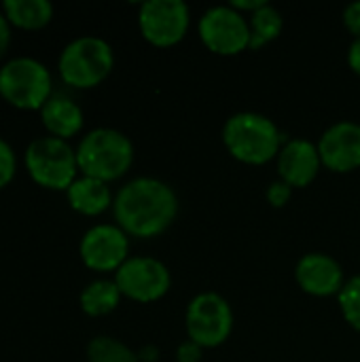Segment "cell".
Here are the masks:
<instances>
[{
    "instance_id": "6",
    "label": "cell",
    "mask_w": 360,
    "mask_h": 362,
    "mask_svg": "<svg viewBox=\"0 0 360 362\" xmlns=\"http://www.w3.org/2000/svg\"><path fill=\"white\" fill-rule=\"evenodd\" d=\"M23 161L30 178L45 189L68 191V187L76 180V151L62 138H34L25 148Z\"/></svg>"
},
{
    "instance_id": "20",
    "label": "cell",
    "mask_w": 360,
    "mask_h": 362,
    "mask_svg": "<svg viewBox=\"0 0 360 362\" xmlns=\"http://www.w3.org/2000/svg\"><path fill=\"white\" fill-rule=\"evenodd\" d=\"M89 362H138V354H134L125 344L115 337L98 335L87 346Z\"/></svg>"
},
{
    "instance_id": "7",
    "label": "cell",
    "mask_w": 360,
    "mask_h": 362,
    "mask_svg": "<svg viewBox=\"0 0 360 362\" xmlns=\"http://www.w3.org/2000/svg\"><path fill=\"white\" fill-rule=\"evenodd\" d=\"M233 329L229 303L219 293H199L187 308L189 339L202 348L221 346Z\"/></svg>"
},
{
    "instance_id": "16",
    "label": "cell",
    "mask_w": 360,
    "mask_h": 362,
    "mask_svg": "<svg viewBox=\"0 0 360 362\" xmlns=\"http://www.w3.org/2000/svg\"><path fill=\"white\" fill-rule=\"evenodd\" d=\"M66 195H68L70 208L85 216H98L112 204L108 185L98 178H89V176L76 178L68 187Z\"/></svg>"
},
{
    "instance_id": "19",
    "label": "cell",
    "mask_w": 360,
    "mask_h": 362,
    "mask_svg": "<svg viewBox=\"0 0 360 362\" xmlns=\"http://www.w3.org/2000/svg\"><path fill=\"white\" fill-rule=\"evenodd\" d=\"M248 23H250V45H248L250 49H259L265 42L278 38L284 25L280 11L274 8L272 4H263L261 8H257L250 15Z\"/></svg>"
},
{
    "instance_id": "25",
    "label": "cell",
    "mask_w": 360,
    "mask_h": 362,
    "mask_svg": "<svg viewBox=\"0 0 360 362\" xmlns=\"http://www.w3.org/2000/svg\"><path fill=\"white\" fill-rule=\"evenodd\" d=\"M202 346L199 344H195V341H185V344H180V348H178V352H176V356H178V362H197L202 358Z\"/></svg>"
},
{
    "instance_id": "22",
    "label": "cell",
    "mask_w": 360,
    "mask_h": 362,
    "mask_svg": "<svg viewBox=\"0 0 360 362\" xmlns=\"http://www.w3.org/2000/svg\"><path fill=\"white\" fill-rule=\"evenodd\" d=\"M15 172H17L15 151L4 138H0V189H4L15 178Z\"/></svg>"
},
{
    "instance_id": "26",
    "label": "cell",
    "mask_w": 360,
    "mask_h": 362,
    "mask_svg": "<svg viewBox=\"0 0 360 362\" xmlns=\"http://www.w3.org/2000/svg\"><path fill=\"white\" fill-rule=\"evenodd\" d=\"M8 47H11V23L4 17V13L0 11V59L6 55Z\"/></svg>"
},
{
    "instance_id": "18",
    "label": "cell",
    "mask_w": 360,
    "mask_h": 362,
    "mask_svg": "<svg viewBox=\"0 0 360 362\" xmlns=\"http://www.w3.org/2000/svg\"><path fill=\"white\" fill-rule=\"evenodd\" d=\"M121 301V291L115 280H93L79 297L81 310L87 316H106Z\"/></svg>"
},
{
    "instance_id": "17",
    "label": "cell",
    "mask_w": 360,
    "mask_h": 362,
    "mask_svg": "<svg viewBox=\"0 0 360 362\" xmlns=\"http://www.w3.org/2000/svg\"><path fill=\"white\" fill-rule=\"evenodd\" d=\"M2 13L15 28L40 30L53 19V4L49 0H4Z\"/></svg>"
},
{
    "instance_id": "8",
    "label": "cell",
    "mask_w": 360,
    "mask_h": 362,
    "mask_svg": "<svg viewBox=\"0 0 360 362\" xmlns=\"http://www.w3.org/2000/svg\"><path fill=\"white\" fill-rule=\"evenodd\" d=\"M204 45L221 55H236L250 45V23L231 4L210 6L199 19Z\"/></svg>"
},
{
    "instance_id": "1",
    "label": "cell",
    "mask_w": 360,
    "mask_h": 362,
    "mask_svg": "<svg viewBox=\"0 0 360 362\" xmlns=\"http://www.w3.org/2000/svg\"><path fill=\"white\" fill-rule=\"evenodd\" d=\"M119 227L136 238L163 233L178 212V199L172 187L159 178L140 176L123 185L112 202Z\"/></svg>"
},
{
    "instance_id": "11",
    "label": "cell",
    "mask_w": 360,
    "mask_h": 362,
    "mask_svg": "<svg viewBox=\"0 0 360 362\" xmlns=\"http://www.w3.org/2000/svg\"><path fill=\"white\" fill-rule=\"evenodd\" d=\"M129 252L127 233L119 225H95L85 231L79 244L83 263L93 272H117Z\"/></svg>"
},
{
    "instance_id": "5",
    "label": "cell",
    "mask_w": 360,
    "mask_h": 362,
    "mask_svg": "<svg viewBox=\"0 0 360 362\" xmlns=\"http://www.w3.org/2000/svg\"><path fill=\"white\" fill-rule=\"evenodd\" d=\"M112 47L100 36H79L70 40L57 59L59 76L66 85L89 89L100 85L112 70Z\"/></svg>"
},
{
    "instance_id": "24",
    "label": "cell",
    "mask_w": 360,
    "mask_h": 362,
    "mask_svg": "<svg viewBox=\"0 0 360 362\" xmlns=\"http://www.w3.org/2000/svg\"><path fill=\"white\" fill-rule=\"evenodd\" d=\"M344 23L346 28L360 38V0L356 2H350L346 8H344Z\"/></svg>"
},
{
    "instance_id": "28",
    "label": "cell",
    "mask_w": 360,
    "mask_h": 362,
    "mask_svg": "<svg viewBox=\"0 0 360 362\" xmlns=\"http://www.w3.org/2000/svg\"><path fill=\"white\" fill-rule=\"evenodd\" d=\"M263 4H267V2H265V0H233V2H231V6H233L236 11H240V13H242V11H252V13H255V11L261 8Z\"/></svg>"
},
{
    "instance_id": "27",
    "label": "cell",
    "mask_w": 360,
    "mask_h": 362,
    "mask_svg": "<svg viewBox=\"0 0 360 362\" xmlns=\"http://www.w3.org/2000/svg\"><path fill=\"white\" fill-rule=\"evenodd\" d=\"M348 64H350V68H352L356 74H360V38H354V42L350 45Z\"/></svg>"
},
{
    "instance_id": "3",
    "label": "cell",
    "mask_w": 360,
    "mask_h": 362,
    "mask_svg": "<svg viewBox=\"0 0 360 362\" xmlns=\"http://www.w3.org/2000/svg\"><path fill=\"white\" fill-rule=\"evenodd\" d=\"M282 140L284 134H280L276 123L259 112H238L223 127L227 151L244 163H267L280 153Z\"/></svg>"
},
{
    "instance_id": "13",
    "label": "cell",
    "mask_w": 360,
    "mask_h": 362,
    "mask_svg": "<svg viewBox=\"0 0 360 362\" xmlns=\"http://www.w3.org/2000/svg\"><path fill=\"white\" fill-rule=\"evenodd\" d=\"M299 286L316 297L335 295L344 288V272L342 265L323 252H310L299 259L295 269Z\"/></svg>"
},
{
    "instance_id": "12",
    "label": "cell",
    "mask_w": 360,
    "mask_h": 362,
    "mask_svg": "<svg viewBox=\"0 0 360 362\" xmlns=\"http://www.w3.org/2000/svg\"><path fill=\"white\" fill-rule=\"evenodd\" d=\"M318 153L323 165L333 172H350L360 165V125L352 121H339L331 125L320 142Z\"/></svg>"
},
{
    "instance_id": "23",
    "label": "cell",
    "mask_w": 360,
    "mask_h": 362,
    "mask_svg": "<svg viewBox=\"0 0 360 362\" xmlns=\"http://www.w3.org/2000/svg\"><path fill=\"white\" fill-rule=\"evenodd\" d=\"M291 197V185H286L284 180H278V182H272L267 187V199L272 206L276 208H282Z\"/></svg>"
},
{
    "instance_id": "2",
    "label": "cell",
    "mask_w": 360,
    "mask_h": 362,
    "mask_svg": "<svg viewBox=\"0 0 360 362\" xmlns=\"http://www.w3.org/2000/svg\"><path fill=\"white\" fill-rule=\"evenodd\" d=\"M134 161L132 140L112 127H95L76 146V163L83 176L110 182L121 178Z\"/></svg>"
},
{
    "instance_id": "9",
    "label": "cell",
    "mask_w": 360,
    "mask_h": 362,
    "mask_svg": "<svg viewBox=\"0 0 360 362\" xmlns=\"http://www.w3.org/2000/svg\"><path fill=\"white\" fill-rule=\"evenodd\" d=\"M115 282L121 295L140 303H149L168 293L172 278L161 261L153 257H132L115 272Z\"/></svg>"
},
{
    "instance_id": "15",
    "label": "cell",
    "mask_w": 360,
    "mask_h": 362,
    "mask_svg": "<svg viewBox=\"0 0 360 362\" xmlns=\"http://www.w3.org/2000/svg\"><path fill=\"white\" fill-rule=\"evenodd\" d=\"M40 121L51 136L68 140L83 129L85 117L81 106L72 98L53 93L40 108Z\"/></svg>"
},
{
    "instance_id": "21",
    "label": "cell",
    "mask_w": 360,
    "mask_h": 362,
    "mask_svg": "<svg viewBox=\"0 0 360 362\" xmlns=\"http://www.w3.org/2000/svg\"><path fill=\"white\" fill-rule=\"evenodd\" d=\"M339 308L350 327L360 331V276L350 278L339 291Z\"/></svg>"
},
{
    "instance_id": "4",
    "label": "cell",
    "mask_w": 360,
    "mask_h": 362,
    "mask_svg": "<svg viewBox=\"0 0 360 362\" xmlns=\"http://www.w3.org/2000/svg\"><path fill=\"white\" fill-rule=\"evenodd\" d=\"M0 95L15 108L40 110L53 95L49 68L36 57H11L0 66Z\"/></svg>"
},
{
    "instance_id": "14",
    "label": "cell",
    "mask_w": 360,
    "mask_h": 362,
    "mask_svg": "<svg viewBox=\"0 0 360 362\" xmlns=\"http://www.w3.org/2000/svg\"><path fill=\"white\" fill-rule=\"evenodd\" d=\"M323 165L318 144L310 140L295 138L286 142L278 153V170L286 185L291 187H308Z\"/></svg>"
},
{
    "instance_id": "10",
    "label": "cell",
    "mask_w": 360,
    "mask_h": 362,
    "mask_svg": "<svg viewBox=\"0 0 360 362\" xmlns=\"http://www.w3.org/2000/svg\"><path fill=\"white\" fill-rule=\"evenodd\" d=\"M138 25L142 36L157 45H176L189 28V6L182 0H146L140 4Z\"/></svg>"
}]
</instances>
